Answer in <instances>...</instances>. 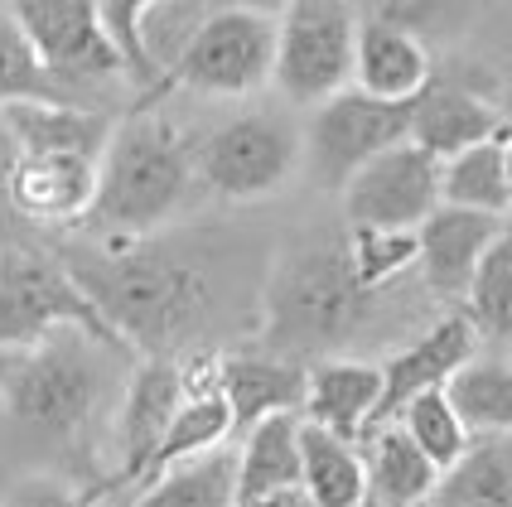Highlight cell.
<instances>
[{
  "instance_id": "cell-36",
  "label": "cell",
  "mask_w": 512,
  "mask_h": 507,
  "mask_svg": "<svg viewBox=\"0 0 512 507\" xmlns=\"http://www.w3.org/2000/svg\"><path fill=\"white\" fill-rule=\"evenodd\" d=\"M237 507H314L300 488H285V493H266V498H252V503H237Z\"/></svg>"
},
{
  "instance_id": "cell-34",
  "label": "cell",
  "mask_w": 512,
  "mask_h": 507,
  "mask_svg": "<svg viewBox=\"0 0 512 507\" xmlns=\"http://www.w3.org/2000/svg\"><path fill=\"white\" fill-rule=\"evenodd\" d=\"M0 507H112V493L78 488L73 479H58V474H25L0 498Z\"/></svg>"
},
{
  "instance_id": "cell-11",
  "label": "cell",
  "mask_w": 512,
  "mask_h": 507,
  "mask_svg": "<svg viewBox=\"0 0 512 507\" xmlns=\"http://www.w3.org/2000/svg\"><path fill=\"white\" fill-rule=\"evenodd\" d=\"M184 401V377H179V358H145L131 363L126 387L116 396L112 411V445H116V469L107 479H97L92 488L102 493H126L145 479L150 459L160 450L165 430H170L174 411Z\"/></svg>"
},
{
  "instance_id": "cell-26",
  "label": "cell",
  "mask_w": 512,
  "mask_h": 507,
  "mask_svg": "<svg viewBox=\"0 0 512 507\" xmlns=\"http://www.w3.org/2000/svg\"><path fill=\"white\" fill-rule=\"evenodd\" d=\"M508 131V126H503ZM440 203L455 208H479V213H512V184H508V155H503V136L484 145H469L450 160H440Z\"/></svg>"
},
{
  "instance_id": "cell-29",
  "label": "cell",
  "mask_w": 512,
  "mask_h": 507,
  "mask_svg": "<svg viewBox=\"0 0 512 507\" xmlns=\"http://www.w3.org/2000/svg\"><path fill=\"white\" fill-rule=\"evenodd\" d=\"M464 314H469L479 343L512 348V227L498 232V242L479 261L474 281L464 290Z\"/></svg>"
},
{
  "instance_id": "cell-13",
  "label": "cell",
  "mask_w": 512,
  "mask_h": 507,
  "mask_svg": "<svg viewBox=\"0 0 512 507\" xmlns=\"http://www.w3.org/2000/svg\"><path fill=\"white\" fill-rule=\"evenodd\" d=\"M102 160L92 155H20L10 169V213L34 227H87Z\"/></svg>"
},
{
  "instance_id": "cell-8",
  "label": "cell",
  "mask_w": 512,
  "mask_h": 507,
  "mask_svg": "<svg viewBox=\"0 0 512 507\" xmlns=\"http://www.w3.org/2000/svg\"><path fill=\"white\" fill-rule=\"evenodd\" d=\"M194 160L199 179L218 198L256 203L271 198L295 174V165L305 160V141L281 112H247L203 136V145H194Z\"/></svg>"
},
{
  "instance_id": "cell-1",
  "label": "cell",
  "mask_w": 512,
  "mask_h": 507,
  "mask_svg": "<svg viewBox=\"0 0 512 507\" xmlns=\"http://www.w3.org/2000/svg\"><path fill=\"white\" fill-rule=\"evenodd\" d=\"M58 261L112 334L145 358H179L218 305L213 271L155 237H97L63 247Z\"/></svg>"
},
{
  "instance_id": "cell-20",
  "label": "cell",
  "mask_w": 512,
  "mask_h": 507,
  "mask_svg": "<svg viewBox=\"0 0 512 507\" xmlns=\"http://www.w3.org/2000/svg\"><path fill=\"white\" fill-rule=\"evenodd\" d=\"M435 78L430 49L416 29L387 25V20H363L358 25V49H353V87L387 102H411L421 87Z\"/></svg>"
},
{
  "instance_id": "cell-3",
  "label": "cell",
  "mask_w": 512,
  "mask_h": 507,
  "mask_svg": "<svg viewBox=\"0 0 512 507\" xmlns=\"http://www.w3.org/2000/svg\"><path fill=\"white\" fill-rule=\"evenodd\" d=\"M199 184V160L189 136L155 107H131L126 121L112 126L102 150L97 203L87 227L97 237H155L179 218Z\"/></svg>"
},
{
  "instance_id": "cell-22",
  "label": "cell",
  "mask_w": 512,
  "mask_h": 507,
  "mask_svg": "<svg viewBox=\"0 0 512 507\" xmlns=\"http://www.w3.org/2000/svg\"><path fill=\"white\" fill-rule=\"evenodd\" d=\"M300 430H305L300 411L266 416V421L242 430V445H237V503L300 488Z\"/></svg>"
},
{
  "instance_id": "cell-6",
  "label": "cell",
  "mask_w": 512,
  "mask_h": 507,
  "mask_svg": "<svg viewBox=\"0 0 512 507\" xmlns=\"http://www.w3.org/2000/svg\"><path fill=\"white\" fill-rule=\"evenodd\" d=\"M10 10L68 102H83L87 87H112L116 78L131 83L126 58L102 20V0H10Z\"/></svg>"
},
{
  "instance_id": "cell-37",
  "label": "cell",
  "mask_w": 512,
  "mask_h": 507,
  "mask_svg": "<svg viewBox=\"0 0 512 507\" xmlns=\"http://www.w3.org/2000/svg\"><path fill=\"white\" fill-rule=\"evenodd\" d=\"M228 5H247V10H261V15H271V20H276L290 0H228Z\"/></svg>"
},
{
  "instance_id": "cell-12",
  "label": "cell",
  "mask_w": 512,
  "mask_h": 507,
  "mask_svg": "<svg viewBox=\"0 0 512 507\" xmlns=\"http://www.w3.org/2000/svg\"><path fill=\"white\" fill-rule=\"evenodd\" d=\"M343 208L353 227L416 232L440 208V160L416 141L392 145L343 184Z\"/></svg>"
},
{
  "instance_id": "cell-39",
  "label": "cell",
  "mask_w": 512,
  "mask_h": 507,
  "mask_svg": "<svg viewBox=\"0 0 512 507\" xmlns=\"http://www.w3.org/2000/svg\"><path fill=\"white\" fill-rule=\"evenodd\" d=\"M479 5H488V0H479Z\"/></svg>"
},
{
  "instance_id": "cell-5",
  "label": "cell",
  "mask_w": 512,
  "mask_h": 507,
  "mask_svg": "<svg viewBox=\"0 0 512 507\" xmlns=\"http://www.w3.org/2000/svg\"><path fill=\"white\" fill-rule=\"evenodd\" d=\"M271 78H276V20L223 0L194 34V44L165 68V78L136 97V107H160L170 92L252 97Z\"/></svg>"
},
{
  "instance_id": "cell-35",
  "label": "cell",
  "mask_w": 512,
  "mask_h": 507,
  "mask_svg": "<svg viewBox=\"0 0 512 507\" xmlns=\"http://www.w3.org/2000/svg\"><path fill=\"white\" fill-rule=\"evenodd\" d=\"M15 160H20V150H15L5 121H0V208H10V169H15Z\"/></svg>"
},
{
  "instance_id": "cell-10",
  "label": "cell",
  "mask_w": 512,
  "mask_h": 507,
  "mask_svg": "<svg viewBox=\"0 0 512 507\" xmlns=\"http://www.w3.org/2000/svg\"><path fill=\"white\" fill-rule=\"evenodd\" d=\"M58 324H83L92 334H102L107 343L126 348L112 334V324L92 310V300L73 285V276L63 271L58 256L5 247L0 252V348L29 343V338L58 329Z\"/></svg>"
},
{
  "instance_id": "cell-14",
  "label": "cell",
  "mask_w": 512,
  "mask_h": 507,
  "mask_svg": "<svg viewBox=\"0 0 512 507\" xmlns=\"http://www.w3.org/2000/svg\"><path fill=\"white\" fill-rule=\"evenodd\" d=\"M479 353V334L469 324V314H450L440 324H430L416 343H406L401 353H392L382 363V396H377V411H372V425L397 421V411L421 392H435V387H450L459 367Z\"/></svg>"
},
{
  "instance_id": "cell-15",
  "label": "cell",
  "mask_w": 512,
  "mask_h": 507,
  "mask_svg": "<svg viewBox=\"0 0 512 507\" xmlns=\"http://www.w3.org/2000/svg\"><path fill=\"white\" fill-rule=\"evenodd\" d=\"M498 213H479V208H455V203H440L426 223L416 227V242H421V276H426L430 295L440 300H464V290L474 281L484 252L498 242L503 232Z\"/></svg>"
},
{
  "instance_id": "cell-40",
  "label": "cell",
  "mask_w": 512,
  "mask_h": 507,
  "mask_svg": "<svg viewBox=\"0 0 512 507\" xmlns=\"http://www.w3.org/2000/svg\"><path fill=\"white\" fill-rule=\"evenodd\" d=\"M363 507H372V503H363Z\"/></svg>"
},
{
  "instance_id": "cell-33",
  "label": "cell",
  "mask_w": 512,
  "mask_h": 507,
  "mask_svg": "<svg viewBox=\"0 0 512 507\" xmlns=\"http://www.w3.org/2000/svg\"><path fill=\"white\" fill-rule=\"evenodd\" d=\"M150 5H160V0H102V20L112 29L116 49L126 58V73H131V83L141 87V92L155 87V73H150V63L141 54V20Z\"/></svg>"
},
{
  "instance_id": "cell-7",
  "label": "cell",
  "mask_w": 512,
  "mask_h": 507,
  "mask_svg": "<svg viewBox=\"0 0 512 507\" xmlns=\"http://www.w3.org/2000/svg\"><path fill=\"white\" fill-rule=\"evenodd\" d=\"M353 0H290L276 15V78L290 102L319 107L343 87H353L358 49Z\"/></svg>"
},
{
  "instance_id": "cell-25",
  "label": "cell",
  "mask_w": 512,
  "mask_h": 507,
  "mask_svg": "<svg viewBox=\"0 0 512 507\" xmlns=\"http://www.w3.org/2000/svg\"><path fill=\"white\" fill-rule=\"evenodd\" d=\"M121 507H237V450H208L131 488Z\"/></svg>"
},
{
  "instance_id": "cell-28",
  "label": "cell",
  "mask_w": 512,
  "mask_h": 507,
  "mask_svg": "<svg viewBox=\"0 0 512 507\" xmlns=\"http://www.w3.org/2000/svg\"><path fill=\"white\" fill-rule=\"evenodd\" d=\"M232 435H237V425H232V411H228V401H223V387H213V392H184L170 430H165V440H160V450H155L150 469H145V479L165 474L170 464L199 459V454H208V450H223Z\"/></svg>"
},
{
  "instance_id": "cell-16",
  "label": "cell",
  "mask_w": 512,
  "mask_h": 507,
  "mask_svg": "<svg viewBox=\"0 0 512 507\" xmlns=\"http://www.w3.org/2000/svg\"><path fill=\"white\" fill-rule=\"evenodd\" d=\"M493 136H503V112L469 83L430 78L411 97V141L426 145L435 160H450V155L484 145Z\"/></svg>"
},
{
  "instance_id": "cell-4",
  "label": "cell",
  "mask_w": 512,
  "mask_h": 507,
  "mask_svg": "<svg viewBox=\"0 0 512 507\" xmlns=\"http://www.w3.org/2000/svg\"><path fill=\"white\" fill-rule=\"evenodd\" d=\"M372 300L353 281L348 247H300L271 271L266 295H261V338L271 353H319L334 358L348 338L363 329Z\"/></svg>"
},
{
  "instance_id": "cell-31",
  "label": "cell",
  "mask_w": 512,
  "mask_h": 507,
  "mask_svg": "<svg viewBox=\"0 0 512 507\" xmlns=\"http://www.w3.org/2000/svg\"><path fill=\"white\" fill-rule=\"evenodd\" d=\"M343 247H348L353 281L368 295H382L387 285H397L421 256L416 232H401V227H353V237Z\"/></svg>"
},
{
  "instance_id": "cell-2",
  "label": "cell",
  "mask_w": 512,
  "mask_h": 507,
  "mask_svg": "<svg viewBox=\"0 0 512 507\" xmlns=\"http://www.w3.org/2000/svg\"><path fill=\"white\" fill-rule=\"evenodd\" d=\"M131 358L83 324L0 348V416L39 445H78L107 406L116 411Z\"/></svg>"
},
{
  "instance_id": "cell-9",
  "label": "cell",
  "mask_w": 512,
  "mask_h": 507,
  "mask_svg": "<svg viewBox=\"0 0 512 507\" xmlns=\"http://www.w3.org/2000/svg\"><path fill=\"white\" fill-rule=\"evenodd\" d=\"M411 141V102H387L363 87H343L324 97L305 131V160L324 189L348 184L382 150Z\"/></svg>"
},
{
  "instance_id": "cell-19",
  "label": "cell",
  "mask_w": 512,
  "mask_h": 507,
  "mask_svg": "<svg viewBox=\"0 0 512 507\" xmlns=\"http://www.w3.org/2000/svg\"><path fill=\"white\" fill-rule=\"evenodd\" d=\"M218 387H223L232 425L242 435L247 425L266 421V416H285V411L305 406V367L285 353H271V348L266 353H237V358H223Z\"/></svg>"
},
{
  "instance_id": "cell-24",
  "label": "cell",
  "mask_w": 512,
  "mask_h": 507,
  "mask_svg": "<svg viewBox=\"0 0 512 507\" xmlns=\"http://www.w3.org/2000/svg\"><path fill=\"white\" fill-rule=\"evenodd\" d=\"M426 507H512V430L474 435L469 450L440 469Z\"/></svg>"
},
{
  "instance_id": "cell-23",
  "label": "cell",
  "mask_w": 512,
  "mask_h": 507,
  "mask_svg": "<svg viewBox=\"0 0 512 507\" xmlns=\"http://www.w3.org/2000/svg\"><path fill=\"white\" fill-rule=\"evenodd\" d=\"M300 493L314 507H363L368 503V459L358 440H343L324 425L300 430Z\"/></svg>"
},
{
  "instance_id": "cell-38",
  "label": "cell",
  "mask_w": 512,
  "mask_h": 507,
  "mask_svg": "<svg viewBox=\"0 0 512 507\" xmlns=\"http://www.w3.org/2000/svg\"><path fill=\"white\" fill-rule=\"evenodd\" d=\"M503 155H508V184H512V126L503 131Z\"/></svg>"
},
{
  "instance_id": "cell-30",
  "label": "cell",
  "mask_w": 512,
  "mask_h": 507,
  "mask_svg": "<svg viewBox=\"0 0 512 507\" xmlns=\"http://www.w3.org/2000/svg\"><path fill=\"white\" fill-rule=\"evenodd\" d=\"M397 425L426 450V459L435 469H450L459 454L469 450V440H474V430L464 425V416H459V406L450 401L445 387L411 396V401L397 411Z\"/></svg>"
},
{
  "instance_id": "cell-27",
  "label": "cell",
  "mask_w": 512,
  "mask_h": 507,
  "mask_svg": "<svg viewBox=\"0 0 512 507\" xmlns=\"http://www.w3.org/2000/svg\"><path fill=\"white\" fill-rule=\"evenodd\" d=\"M450 401L474 435L512 430V348H488L450 377Z\"/></svg>"
},
{
  "instance_id": "cell-21",
  "label": "cell",
  "mask_w": 512,
  "mask_h": 507,
  "mask_svg": "<svg viewBox=\"0 0 512 507\" xmlns=\"http://www.w3.org/2000/svg\"><path fill=\"white\" fill-rule=\"evenodd\" d=\"M368 440V503L372 507H426L435 483H440V469L426 459V450L401 430L397 421L377 425L363 435Z\"/></svg>"
},
{
  "instance_id": "cell-17",
  "label": "cell",
  "mask_w": 512,
  "mask_h": 507,
  "mask_svg": "<svg viewBox=\"0 0 512 507\" xmlns=\"http://www.w3.org/2000/svg\"><path fill=\"white\" fill-rule=\"evenodd\" d=\"M0 121L20 155H92V160H102L116 126L102 107L63 102V97L10 102V107H0Z\"/></svg>"
},
{
  "instance_id": "cell-18",
  "label": "cell",
  "mask_w": 512,
  "mask_h": 507,
  "mask_svg": "<svg viewBox=\"0 0 512 507\" xmlns=\"http://www.w3.org/2000/svg\"><path fill=\"white\" fill-rule=\"evenodd\" d=\"M382 396V367L363 358H314L305 367V406L300 416L310 425H324L343 440H363Z\"/></svg>"
},
{
  "instance_id": "cell-32",
  "label": "cell",
  "mask_w": 512,
  "mask_h": 507,
  "mask_svg": "<svg viewBox=\"0 0 512 507\" xmlns=\"http://www.w3.org/2000/svg\"><path fill=\"white\" fill-rule=\"evenodd\" d=\"M39 97H63V87L44 73L34 44L25 39V29H20L15 10H10V0H0V107H10V102H39Z\"/></svg>"
}]
</instances>
